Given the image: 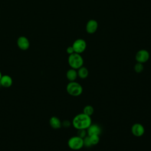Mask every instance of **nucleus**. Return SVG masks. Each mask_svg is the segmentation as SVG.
Listing matches in <instances>:
<instances>
[{
	"instance_id": "f257e3e1",
	"label": "nucleus",
	"mask_w": 151,
	"mask_h": 151,
	"mask_svg": "<svg viewBox=\"0 0 151 151\" xmlns=\"http://www.w3.org/2000/svg\"><path fill=\"white\" fill-rule=\"evenodd\" d=\"M73 126L76 129H87L91 124V117L83 113L76 115L73 119Z\"/></svg>"
},
{
	"instance_id": "f03ea898",
	"label": "nucleus",
	"mask_w": 151,
	"mask_h": 151,
	"mask_svg": "<svg viewBox=\"0 0 151 151\" xmlns=\"http://www.w3.org/2000/svg\"><path fill=\"white\" fill-rule=\"evenodd\" d=\"M68 63L71 68L77 70L83 65L84 60L80 54L74 52L69 55Z\"/></svg>"
},
{
	"instance_id": "7ed1b4c3",
	"label": "nucleus",
	"mask_w": 151,
	"mask_h": 151,
	"mask_svg": "<svg viewBox=\"0 0 151 151\" xmlns=\"http://www.w3.org/2000/svg\"><path fill=\"white\" fill-rule=\"evenodd\" d=\"M67 92L72 96H79L83 92V87L76 81H70L66 87Z\"/></svg>"
},
{
	"instance_id": "20e7f679",
	"label": "nucleus",
	"mask_w": 151,
	"mask_h": 151,
	"mask_svg": "<svg viewBox=\"0 0 151 151\" xmlns=\"http://www.w3.org/2000/svg\"><path fill=\"white\" fill-rule=\"evenodd\" d=\"M68 146L72 150H80L84 146L83 139L77 136L71 137L68 140Z\"/></svg>"
},
{
	"instance_id": "39448f33",
	"label": "nucleus",
	"mask_w": 151,
	"mask_h": 151,
	"mask_svg": "<svg viewBox=\"0 0 151 151\" xmlns=\"http://www.w3.org/2000/svg\"><path fill=\"white\" fill-rule=\"evenodd\" d=\"M72 47L74 49V52L80 54L86 50L87 47V43L84 40L78 38L74 41Z\"/></svg>"
},
{
	"instance_id": "423d86ee",
	"label": "nucleus",
	"mask_w": 151,
	"mask_h": 151,
	"mask_svg": "<svg viewBox=\"0 0 151 151\" xmlns=\"http://www.w3.org/2000/svg\"><path fill=\"white\" fill-rule=\"evenodd\" d=\"M150 58V54L146 50H139L135 55V59L137 62L140 63H145L147 62Z\"/></svg>"
},
{
	"instance_id": "0eeeda50",
	"label": "nucleus",
	"mask_w": 151,
	"mask_h": 151,
	"mask_svg": "<svg viewBox=\"0 0 151 151\" xmlns=\"http://www.w3.org/2000/svg\"><path fill=\"white\" fill-rule=\"evenodd\" d=\"M18 47L23 51L27 50L29 48L30 42L29 40L25 36H20L18 38L17 41Z\"/></svg>"
},
{
	"instance_id": "6e6552de",
	"label": "nucleus",
	"mask_w": 151,
	"mask_h": 151,
	"mask_svg": "<svg viewBox=\"0 0 151 151\" xmlns=\"http://www.w3.org/2000/svg\"><path fill=\"white\" fill-rule=\"evenodd\" d=\"M132 133L136 137H140L145 133V128L140 123H134L132 126Z\"/></svg>"
},
{
	"instance_id": "1a4fd4ad",
	"label": "nucleus",
	"mask_w": 151,
	"mask_h": 151,
	"mask_svg": "<svg viewBox=\"0 0 151 151\" xmlns=\"http://www.w3.org/2000/svg\"><path fill=\"white\" fill-rule=\"evenodd\" d=\"M98 22L95 19H90L86 24V31L90 34H94L97 30Z\"/></svg>"
},
{
	"instance_id": "9d476101",
	"label": "nucleus",
	"mask_w": 151,
	"mask_h": 151,
	"mask_svg": "<svg viewBox=\"0 0 151 151\" xmlns=\"http://www.w3.org/2000/svg\"><path fill=\"white\" fill-rule=\"evenodd\" d=\"M87 132L88 136L99 135L101 133V128L97 124H91L87 129Z\"/></svg>"
},
{
	"instance_id": "9b49d317",
	"label": "nucleus",
	"mask_w": 151,
	"mask_h": 151,
	"mask_svg": "<svg viewBox=\"0 0 151 151\" xmlns=\"http://www.w3.org/2000/svg\"><path fill=\"white\" fill-rule=\"evenodd\" d=\"M12 78L11 76L8 75L2 76L0 80V84L2 87L5 88L10 87L12 86Z\"/></svg>"
},
{
	"instance_id": "f8f14e48",
	"label": "nucleus",
	"mask_w": 151,
	"mask_h": 151,
	"mask_svg": "<svg viewBox=\"0 0 151 151\" xmlns=\"http://www.w3.org/2000/svg\"><path fill=\"white\" fill-rule=\"evenodd\" d=\"M49 122H50V126L54 129H60L62 125L60 119L56 116L51 117L50 119Z\"/></svg>"
},
{
	"instance_id": "ddd939ff",
	"label": "nucleus",
	"mask_w": 151,
	"mask_h": 151,
	"mask_svg": "<svg viewBox=\"0 0 151 151\" xmlns=\"http://www.w3.org/2000/svg\"><path fill=\"white\" fill-rule=\"evenodd\" d=\"M78 77L77 71L76 69L70 68L66 73V77L70 81H74Z\"/></svg>"
},
{
	"instance_id": "4468645a",
	"label": "nucleus",
	"mask_w": 151,
	"mask_h": 151,
	"mask_svg": "<svg viewBox=\"0 0 151 151\" xmlns=\"http://www.w3.org/2000/svg\"><path fill=\"white\" fill-rule=\"evenodd\" d=\"M77 75L78 77L81 79H85L88 76V69L84 67L83 65L77 69Z\"/></svg>"
},
{
	"instance_id": "2eb2a0df",
	"label": "nucleus",
	"mask_w": 151,
	"mask_h": 151,
	"mask_svg": "<svg viewBox=\"0 0 151 151\" xmlns=\"http://www.w3.org/2000/svg\"><path fill=\"white\" fill-rule=\"evenodd\" d=\"M84 114L89 116L91 117V116L94 113V108L91 105H87L86 106L84 109H83V112Z\"/></svg>"
},
{
	"instance_id": "dca6fc26",
	"label": "nucleus",
	"mask_w": 151,
	"mask_h": 151,
	"mask_svg": "<svg viewBox=\"0 0 151 151\" xmlns=\"http://www.w3.org/2000/svg\"><path fill=\"white\" fill-rule=\"evenodd\" d=\"M88 136L90 137V140L92 146L96 145L99 143V140H100L99 135H91V136Z\"/></svg>"
},
{
	"instance_id": "f3484780",
	"label": "nucleus",
	"mask_w": 151,
	"mask_h": 151,
	"mask_svg": "<svg viewBox=\"0 0 151 151\" xmlns=\"http://www.w3.org/2000/svg\"><path fill=\"white\" fill-rule=\"evenodd\" d=\"M143 69H144L143 64L142 63H140L137 62V63L134 66V70L137 73H142L143 71Z\"/></svg>"
},
{
	"instance_id": "a211bd4d",
	"label": "nucleus",
	"mask_w": 151,
	"mask_h": 151,
	"mask_svg": "<svg viewBox=\"0 0 151 151\" xmlns=\"http://www.w3.org/2000/svg\"><path fill=\"white\" fill-rule=\"evenodd\" d=\"M77 136L83 139L86 136H87V129H78L77 130Z\"/></svg>"
},
{
	"instance_id": "6ab92c4d",
	"label": "nucleus",
	"mask_w": 151,
	"mask_h": 151,
	"mask_svg": "<svg viewBox=\"0 0 151 151\" xmlns=\"http://www.w3.org/2000/svg\"><path fill=\"white\" fill-rule=\"evenodd\" d=\"M83 145H84V146H86L87 147L92 146L90 140V137L88 135L87 136H86L84 138H83Z\"/></svg>"
},
{
	"instance_id": "aec40b11",
	"label": "nucleus",
	"mask_w": 151,
	"mask_h": 151,
	"mask_svg": "<svg viewBox=\"0 0 151 151\" xmlns=\"http://www.w3.org/2000/svg\"><path fill=\"white\" fill-rule=\"evenodd\" d=\"M66 51H67V53L69 55L72 54H73V53L74 52V49H73V48L72 46H69V47H68L67 48V49H66Z\"/></svg>"
},
{
	"instance_id": "412c9836",
	"label": "nucleus",
	"mask_w": 151,
	"mask_h": 151,
	"mask_svg": "<svg viewBox=\"0 0 151 151\" xmlns=\"http://www.w3.org/2000/svg\"><path fill=\"white\" fill-rule=\"evenodd\" d=\"M2 73H1V71H0V80H1V77H2Z\"/></svg>"
}]
</instances>
